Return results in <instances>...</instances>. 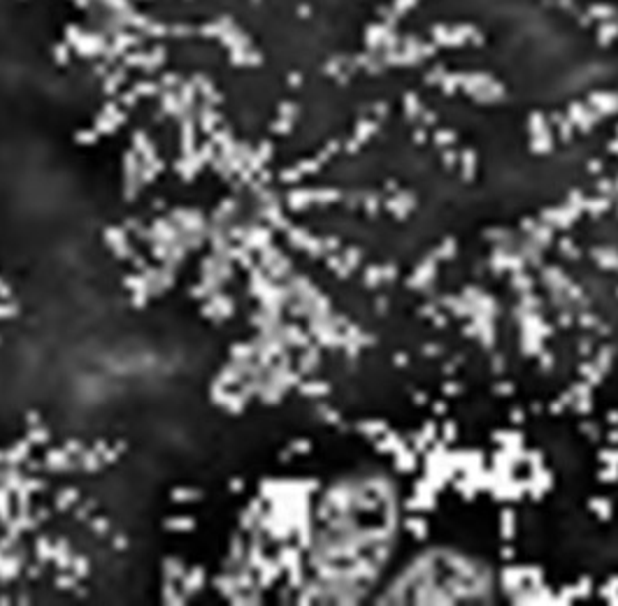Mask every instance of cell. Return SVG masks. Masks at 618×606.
<instances>
[{
	"instance_id": "obj_1",
	"label": "cell",
	"mask_w": 618,
	"mask_h": 606,
	"mask_svg": "<svg viewBox=\"0 0 618 606\" xmlns=\"http://www.w3.org/2000/svg\"><path fill=\"white\" fill-rule=\"evenodd\" d=\"M493 593L491 569L453 548L425 551L388 583V602L395 604H486Z\"/></svg>"
}]
</instances>
